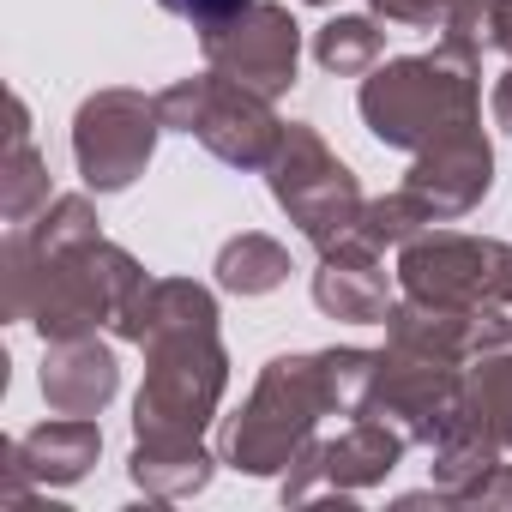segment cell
<instances>
[{
  "label": "cell",
  "mask_w": 512,
  "mask_h": 512,
  "mask_svg": "<svg viewBox=\"0 0 512 512\" xmlns=\"http://www.w3.org/2000/svg\"><path fill=\"white\" fill-rule=\"evenodd\" d=\"M398 290L458 314H512V241L464 235V229H416L398 247Z\"/></svg>",
  "instance_id": "5"
},
{
  "label": "cell",
  "mask_w": 512,
  "mask_h": 512,
  "mask_svg": "<svg viewBox=\"0 0 512 512\" xmlns=\"http://www.w3.org/2000/svg\"><path fill=\"white\" fill-rule=\"evenodd\" d=\"M266 187H272L278 211H284L320 253H332V247L356 229V217H362V205H368L356 169H350V163L320 139V127H308V121H290V127H284V139H278V151H272V163H266Z\"/></svg>",
  "instance_id": "6"
},
{
  "label": "cell",
  "mask_w": 512,
  "mask_h": 512,
  "mask_svg": "<svg viewBox=\"0 0 512 512\" xmlns=\"http://www.w3.org/2000/svg\"><path fill=\"white\" fill-rule=\"evenodd\" d=\"M163 133L169 127H163L157 97L127 91V85L91 91L79 103V115H73V163H79V181L91 193H127L151 169Z\"/></svg>",
  "instance_id": "8"
},
{
  "label": "cell",
  "mask_w": 512,
  "mask_h": 512,
  "mask_svg": "<svg viewBox=\"0 0 512 512\" xmlns=\"http://www.w3.org/2000/svg\"><path fill=\"white\" fill-rule=\"evenodd\" d=\"M49 163L31 145V109L13 97V139H7V169H0V217L7 223H31L49 205Z\"/></svg>",
  "instance_id": "19"
},
{
  "label": "cell",
  "mask_w": 512,
  "mask_h": 512,
  "mask_svg": "<svg viewBox=\"0 0 512 512\" xmlns=\"http://www.w3.org/2000/svg\"><path fill=\"white\" fill-rule=\"evenodd\" d=\"M356 109L380 145L410 151V157L440 139H458V133L482 127V49L440 37L428 55L380 61L362 79Z\"/></svg>",
  "instance_id": "3"
},
{
  "label": "cell",
  "mask_w": 512,
  "mask_h": 512,
  "mask_svg": "<svg viewBox=\"0 0 512 512\" xmlns=\"http://www.w3.org/2000/svg\"><path fill=\"white\" fill-rule=\"evenodd\" d=\"M115 392H121V362H115V350L97 332L49 344V356H43V398H49L55 416H103Z\"/></svg>",
  "instance_id": "15"
},
{
  "label": "cell",
  "mask_w": 512,
  "mask_h": 512,
  "mask_svg": "<svg viewBox=\"0 0 512 512\" xmlns=\"http://www.w3.org/2000/svg\"><path fill=\"white\" fill-rule=\"evenodd\" d=\"M308 7H332V0H308Z\"/></svg>",
  "instance_id": "28"
},
{
  "label": "cell",
  "mask_w": 512,
  "mask_h": 512,
  "mask_svg": "<svg viewBox=\"0 0 512 512\" xmlns=\"http://www.w3.org/2000/svg\"><path fill=\"white\" fill-rule=\"evenodd\" d=\"M199 49H205L211 73L260 91V97H284L296 85V67H302V25L278 0H253L247 13L199 31Z\"/></svg>",
  "instance_id": "10"
},
{
  "label": "cell",
  "mask_w": 512,
  "mask_h": 512,
  "mask_svg": "<svg viewBox=\"0 0 512 512\" xmlns=\"http://www.w3.org/2000/svg\"><path fill=\"white\" fill-rule=\"evenodd\" d=\"M374 362L380 350H320V368H326V392H332V416H362L368 410V392H374Z\"/></svg>",
  "instance_id": "23"
},
{
  "label": "cell",
  "mask_w": 512,
  "mask_h": 512,
  "mask_svg": "<svg viewBox=\"0 0 512 512\" xmlns=\"http://www.w3.org/2000/svg\"><path fill=\"white\" fill-rule=\"evenodd\" d=\"M290 284V247L266 229H241L217 253V290L229 296H272Z\"/></svg>",
  "instance_id": "18"
},
{
  "label": "cell",
  "mask_w": 512,
  "mask_h": 512,
  "mask_svg": "<svg viewBox=\"0 0 512 512\" xmlns=\"http://www.w3.org/2000/svg\"><path fill=\"white\" fill-rule=\"evenodd\" d=\"M416 229H428V217H422L416 199L398 187V193H386V199H368L362 217H356V229H350L332 253H368V260H386V253H398Z\"/></svg>",
  "instance_id": "20"
},
{
  "label": "cell",
  "mask_w": 512,
  "mask_h": 512,
  "mask_svg": "<svg viewBox=\"0 0 512 512\" xmlns=\"http://www.w3.org/2000/svg\"><path fill=\"white\" fill-rule=\"evenodd\" d=\"M404 434L380 416H350V428L338 440H308L296 452V464L284 470V506H308V500H326V494H362L374 482H386L398 464H404Z\"/></svg>",
  "instance_id": "11"
},
{
  "label": "cell",
  "mask_w": 512,
  "mask_h": 512,
  "mask_svg": "<svg viewBox=\"0 0 512 512\" xmlns=\"http://www.w3.org/2000/svg\"><path fill=\"white\" fill-rule=\"evenodd\" d=\"M368 13L398 25V31H446L458 0H368Z\"/></svg>",
  "instance_id": "24"
},
{
  "label": "cell",
  "mask_w": 512,
  "mask_h": 512,
  "mask_svg": "<svg viewBox=\"0 0 512 512\" xmlns=\"http://www.w3.org/2000/svg\"><path fill=\"white\" fill-rule=\"evenodd\" d=\"M386 55V31L374 19H326L314 31V61L332 79H368Z\"/></svg>",
  "instance_id": "22"
},
{
  "label": "cell",
  "mask_w": 512,
  "mask_h": 512,
  "mask_svg": "<svg viewBox=\"0 0 512 512\" xmlns=\"http://www.w3.org/2000/svg\"><path fill=\"white\" fill-rule=\"evenodd\" d=\"M115 338L145 350L133 440H205L229 386L217 296L193 278H145L133 302L115 314Z\"/></svg>",
  "instance_id": "1"
},
{
  "label": "cell",
  "mask_w": 512,
  "mask_h": 512,
  "mask_svg": "<svg viewBox=\"0 0 512 512\" xmlns=\"http://www.w3.org/2000/svg\"><path fill=\"white\" fill-rule=\"evenodd\" d=\"M217 464L223 458H211L205 440H133V458H127L133 482L151 500H187V494H199Z\"/></svg>",
  "instance_id": "17"
},
{
  "label": "cell",
  "mask_w": 512,
  "mask_h": 512,
  "mask_svg": "<svg viewBox=\"0 0 512 512\" xmlns=\"http://www.w3.org/2000/svg\"><path fill=\"white\" fill-rule=\"evenodd\" d=\"M320 416H332L320 350L314 356H272L260 368V380H253L247 404L235 416H223L217 458L241 476H284L296 464V452L314 440Z\"/></svg>",
  "instance_id": "4"
},
{
  "label": "cell",
  "mask_w": 512,
  "mask_h": 512,
  "mask_svg": "<svg viewBox=\"0 0 512 512\" xmlns=\"http://www.w3.org/2000/svg\"><path fill=\"white\" fill-rule=\"evenodd\" d=\"M157 109H163L169 133L199 139L229 169H266L278 139H284V121L272 115V97L247 91V85H235L223 73L175 79L169 91H157Z\"/></svg>",
  "instance_id": "7"
},
{
  "label": "cell",
  "mask_w": 512,
  "mask_h": 512,
  "mask_svg": "<svg viewBox=\"0 0 512 512\" xmlns=\"http://www.w3.org/2000/svg\"><path fill=\"white\" fill-rule=\"evenodd\" d=\"M488 109H494V127L512 139V67L494 79V91H488Z\"/></svg>",
  "instance_id": "27"
},
{
  "label": "cell",
  "mask_w": 512,
  "mask_h": 512,
  "mask_svg": "<svg viewBox=\"0 0 512 512\" xmlns=\"http://www.w3.org/2000/svg\"><path fill=\"white\" fill-rule=\"evenodd\" d=\"M362 416L392 422L410 446H434L464 416V362L434 356L422 344L386 338V350L374 362V392H368Z\"/></svg>",
  "instance_id": "9"
},
{
  "label": "cell",
  "mask_w": 512,
  "mask_h": 512,
  "mask_svg": "<svg viewBox=\"0 0 512 512\" xmlns=\"http://www.w3.org/2000/svg\"><path fill=\"white\" fill-rule=\"evenodd\" d=\"M494 187V145L482 127L458 133V139H440L428 151H416L410 175H404V193L416 199V211L428 223H458L470 217Z\"/></svg>",
  "instance_id": "12"
},
{
  "label": "cell",
  "mask_w": 512,
  "mask_h": 512,
  "mask_svg": "<svg viewBox=\"0 0 512 512\" xmlns=\"http://www.w3.org/2000/svg\"><path fill=\"white\" fill-rule=\"evenodd\" d=\"M163 13H175V19H187L193 31H211V25H223V19H235V13H247L253 0H157Z\"/></svg>",
  "instance_id": "25"
},
{
  "label": "cell",
  "mask_w": 512,
  "mask_h": 512,
  "mask_svg": "<svg viewBox=\"0 0 512 512\" xmlns=\"http://www.w3.org/2000/svg\"><path fill=\"white\" fill-rule=\"evenodd\" d=\"M488 49H500L512 61V0H494V13H488Z\"/></svg>",
  "instance_id": "26"
},
{
  "label": "cell",
  "mask_w": 512,
  "mask_h": 512,
  "mask_svg": "<svg viewBox=\"0 0 512 512\" xmlns=\"http://www.w3.org/2000/svg\"><path fill=\"white\" fill-rule=\"evenodd\" d=\"M314 308L326 320H344V326H386L392 284H386L380 260H368V253H320Z\"/></svg>",
  "instance_id": "16"
},
{
  "label": "cell",
  "mask_w": 512,
  "mask_h": 512,
  "mask_svg": "<svg viewBox=\"0 0 512 512\" xmlns=\"http://www.w3.org/2000/svg\"><path fill=\"white\" fill-rule=\"evenodd\" d=\"M103 458V428L97 416H55L37 422L31 434H19L7 446V500L19 506L31 488H73L91 476V464Z\"/></svg>",
  "instance_id": "13"
},
{
  "label": "cell",
  "mask_w": 512,
  "mask_h": 512,
  "mask_svg": "<svg viewBox=\"0 0 512 512\" xmlns=\"http://www.w3.org/2000/svg\"><path fill=\"white\" fill-rule=\"evenodd\" d=\"M464 410L512 452V344L488 350V356H470V368H464Z\"/></svg>",
  "instance_id": "21"
},
{
  "label": "cell",
  "mask_w": 512,
  "mask_h": 512,
  "mask_svg": "<svg viewBox=\"0 0 512 512\" xmlns=\"http://www.w3.org/2000/svg\"><path fill=\"white\" fill-rule=\"evenodd\" d=\"M0 278H7V320H31L37 338L55 344L115 326V314L145 284V266L109 235L43 247L25 223H13L7 247H0Z\"/></svg>",
  "instance_id": "2"
},
{
  "label": "cell",
  "mask_w": 512,
  "mask_h": 512,
  "mask_svg": "<svg viewBox=\"0 0 512 512\" xmlns=\"http://www.w3.org/2000/svg\"><path fill=\"white\" fill-rule=\"evenodd\" d=\"M434 488L446 506H512V464H506V446L464 410L434 446Z\"/></svg>",
  "instance_id": "14"
}]
</instances>
